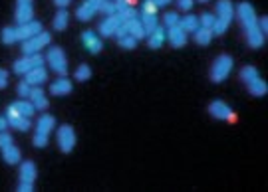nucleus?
Returning a JSON list of instances; mask_svg holds the SVG:
<instances>
[{
	"mask_svg": "<svg viewBox=\"0 0 268 192\" xmlns=\"http://www.w3.org/2000/svg\"><path fill=\"white\" fill-rule=\"evenodd\" d=\"M235 14L238 16V22L242 24V28H244V32H246V42L250 44V48H262L264 46V36L260 34V30H258V18H256V14H254V8L248 4V2H240L238 6H237V10H235Z\"/></svg>",
	"mask_w": 268,
	"mask_h": 192,
	"instance_id": "f257e3e1",
	"label": "nucleus"
},
{
	"mask_svg": "<svg viewBox=\"0 0 268 192\" xmlns=\"http://www.w3.org/2000/svg\"><path fill=\"white\" fill-rule=\"evenodd\" d=\"M214 18H217V20H214V26L210 28L212 36H223L227 32V28L231 26L233 18H235V6H233L231 0H219Z\"/></svg>",
	"mask_w": 268,
	"mask_h": 192,
	"instance_id": "f03ea898",
	"label": "nucleus"
},
{
	"mask_svg": "<svg viewBox=\"0 0 268 192\" xmlns=\"http://www.w3.org/2000/svg\"><path fill=\"white\" fill-rule=\"evenodd\" d=\"M231 70H233V58L223 54V56H219L217 60H214V64L210 66V79L214 83H221L223 79H227Z\"/></svg>",
	"mask_w": 268,
	"mask_h": 192,
	"instance_id": "7ed1b4c3",
	"label": "nucleus"
},
{
	"mask_svg": "<svg viewBox=\"0 0 268 192\" xmlns=\"http://www.w3.org/2000/svg\"><path fill=\"white\" fill-rule=\"evenodd\" d=\"M50 40H52V36H50L48 32H40V34H36V36H32V38L24 40V44H22V52H24L26 56L38 54L42 48H46V46L50 44Z\"/></svg>",
	"mask_w": 268,
	"mask_h": 192,
	"instance_id": "20e7f679",
	"label": "nucleus"
},
{
	"mask_svg": "<svg viewBox=\"0 0 268 192\" xmlns=\"http://www.w3.org/2000/svg\"><path fill=\"white\" fill-rule=\"evenodd\" d=\"M46 60H48L50 68L56 72V73H60V75H66V73H68V64H66V56H64L62 48H50Z\"/></svg>",
	"mask_w": 268,
	"mask_h": 192,
	"instance_id": "39448f33",
	"label": "nucleus"
},
{
	"mask_svg": "<svg viewBox=\"0 0 268 192\" xmlns=\"http://www.w3.org/2000/svg\"><path fill=\"white\" fill-rule=\"evenodd\" d=\"M58 145L62 153H70L76 147V133L72 129V125H62L58 131Z\"/></svg>",
	"mask_w": 268,
	"mask_h": 192,
	"instance_id": "423d86ee",
	"label": "nucleus"
},
{
	"mask_svg": "<svg viewBox=\"0 0 268 192\" xmlns=\"http://www.w3.org/2000/svg\"><path fill=\"white\" fill-rule=\"evenodd\" d=\"M40 66H44V58H42L40 54H32V56H26V58L18 60V62L14 64V72H16V73L26 75L30 70L40 68Z\"/></svg>",
	"mask_w": 268,
	"mask_h": 192,
	"instance_id": "0eeeda50",
	"label": "nucleus"
},
{
	"mask_svg": "<svg viewBox=\"0 0 268 192\" xmlns=\"http://www.w3.org/2000/svg\"><path fill=\"white\" fill-rule=\"evenodd\" d=\"M208 113H210L214 119H229V121H235V119H237L235 111H233L225 101H221V99L212 101V103L208 105Z\"/></svg>",
	"mask_w": 268,
	"mask_h": 192,
	"instance_id": "6e6552de",
	"label": "nucleus"
},
{
	"mask_svg": "<svg viewBox=\"0 0 268 192\" xmlns=\"http://www.w3.org/2000/svg\"><path fill=\"white\" fill-rule=\"evenodd\" d=\"M34 16V2L32 0H16V22L26 24Z\"/></svg>",
	"mask_w": 268,
	"mask_h": 192,
	"instance_id": "1a4fd4ad",
	"label": "nucleus"
},
{
	"mask_svg": "<svg viewBox=\"0 0 268 192\" xmlns=\"http://www.w3.org/2000/svg\"><path fill=\"white\" fill-rule=\"evenodd\" d=\"M40 32H42V24L38 20H30L26 24H18L16 26V38L22 40V42L32 38V36H36V34H40Z\"/></svg>",
	"mask_w": 268,
	"mask_h": 192,
	"instance_id": "9d476101",
	"label": "nucleus"
},
{
	"mask_svg": "<svg viewBox=\"0 0 268 192\" xmlns=\"http://www.w3.org/2000/svg\"><path fill=\"white\" fill-rule=\"evenodd\" d=\"M82 44L88 48V52L89 54H97V52H101V38L93 32V30H86L84 34H82Z\"/></svg>",
	"mask_w": 268,
	"mask_h": 192,
	"instance_id": "9b49d317",
	"label": "nucleus"
},
{
	"mask_svg": "<svg viewBox=\"0 0 268 192\" xmlns=\"http://www.w3.org/2000/svg\"><path fill=\"white\" fill-rule=\"evenodd\" d=\"M121 24H123V20H121V16H119V14L107 16V18L99 24V34H101V36H114V34H116V30H118Z\"/></svg>",
	"mask_w": 268,
	"mask_h": 192,
	"instance_id": "f8f14e48",
	"label": "nucleus"
},
{
	"mask_svg": "<svg viewBox=\"0 0 268 192\" xmlns=\"http://www.w3.org/2000/svg\"><path fill=\"white\" fill-rule=\"evenodd\" d=\"M99 4H101V0H86V2L78 8V20L80 22H88L91 16H95Z\"/></svg>",
	"mask_w": 268,
	"mask_h": 192,
	"instance_id": "ddd939ff",
	"label": "nucleus"
},
{
	"mask_svg": "<svg viewBox=\"0 0 268 192\" xmlns=\"http://www.w3.org/2000/svg\"><path fill=\"white\" fill-rule=\"evenodd\" d=\"M30 103L34 105V109L36 111H44L46 107H48V97H46V93L36 85V87H32V91H30Z\"/></svg>",
	"mask_w": 268,
	"mask_h": 192,
	"instance_id": "4468645a",
	"label": "nucleus"
},
{
	"mask_svg": "<svg viewBox=\"0 0 268 192\" xmlns=\"http://www.w3.org/2000/svg\"><path fill=\"white\" fill-rule=\"evenodd\" d=\"M167 38L175 48H183L187 44V32L177 24L173 28H167Z\"/></svg>",
	"mask_w": 268,
	"mask_h": 192,
	"instance_id": "2eb2a0df",
	"label": "nucleus"
},
{
	"mask_svg": "<svg viewBox=\"0 0 268 192\" xmlns=\"http://www.w3.org/2000/svg\"><path fill=\"white\" fill-rule=\"evenodd\" d=\"M165 40H167V30L161 28V26H157V28L147 36V44H149V48H153V50H157V48L163 46Z\"/></svg>",
	"mask_w": 268,
	"mask_h": 192,
	"instance_id": "dca6fc26",
	"label": "nucleus"
},
{
	"mask_svg": "<svg viewBox=\"0 0 268 192\" xmlns=\"http://www.w3.org/2000/svg\"><path fill=\"white\" fill-rule=\"evenodd\" d=\"M72 91V81L66 79V75H62L60 79H56L50 85V93L52 95H68Z\"/></svg>",
	"mask_w": 268,
	"mask_h": 192,
	"instance_id": "f3484780",
	"label": "nucleus"
},
{
	"mask_svg": "<svg viewBox=\"0 0 268 192\" xmlns=\"http://www.w3.org/2000/svg\"><path fill=\"white\" fill-rule=\"evenodd\" d=\"M121 26H123V28H125V32H127V34H131L133 38H137V40L145 38V30H143V26H141L139 18H133V20H125Z\"/></svg>",
	"mask_w": 268,
	"mask_h": 192,
	"instance_id": "a211bd4d",
	"label": "nucleus"
},
{
	"mask_svg": "<svg viewBox=\"0 0 268 192\" xmlns=\"http://www.w3.org/2000/svg\"><path fill=\"white\" fill-rule=\"evenodd\" d=\"M46 77H48V73H46L44 66H40V68H34V70H30V72L26 73V79H24V81H28L32 87H36V85L44 83V81H46Z\"/></svg>",
	"mask_w": 268,
	"mask_h": 192,
	"instance_id": "6ab92c4d",
	"label": "nucleus"
},
{
	"mask_svg": "<svg viewBox=\"0 0 268 192\" xmlns=\"http://www.w3.org/2000/svg\"><path fill=\"white\" fill-rule=\"evenodd\" d=\"M20 180H26V182L36 180V165L32 161H26L20 165Z\"/></svg>",
	"mask_w": 268,
	"mask_h": 192,
	"instance_id": "aec40b11",
	"label": "nucleus"
},
{
	"mask_svg": "<svg viewBox=\"0 0 268 192\" xmlns=\"http://www.w3.org/2000/svg\"><path fill=\"white\" fill-rule=\"evenodd\" d=\"M54 125H56V119L46 113V115H42V117L38 119V123H36V131H38V133H44V135H50V131L54 129Z\"/></svg>",
	"mask_w": 268,
	"mask_h": 192,
	"instance_id": "412c9836",
	"label": "nucleus"
},
{
	"mask_svg": "<svg viewBox=\"0 0 268 192\" xmlns=\"http://www.w3.org/2000/svg\"><path fill=\"white\" fill-rule=\"evenodd\" d=\"M248 85V91L252 93V95H256V97H262V95H266V83H264V79H260V75L258 77H254L252 81H248L246 83Z\"/></svg>",
	"mask_w": 268,
	"mask_h": 192,
	"instance_id": "4be33fe9",
	"label": "nucleus"
},
{
	"mask_svg": "<svg viewBox=\"0 0 268 192\" xmlns=\"http://www.w3.org/2000/svg\"><path fill=\"white\" fill-rule=\"evenodd\" d=\"M8 119V125L18 129V131H28L32 125H30V117H24V115H14V117H6Z\"/></svg>",
	"mask_w": 268,
	"mask_h": 192,
	"instance_id": "5701e85b",
	"label": "nucleus"
},
{
	"mask_svg": "<svg viewBox=\"0 0 268 192\" xmlns=\"http://www.w3.org/2000/svg\"><path fill=\"white\" fill-rule=\"evenodd\" d=\"M2 159L8 163V165H16L20 161V149L16 145H8L2 149Z\"/></svg>",
	"mask_w": 268,
	"mask_h": 192,
	"instance_id": "b1692460",
	"label": "nucleus"
},
{
	"mask_svg": "<svg viewBox=\"0 0 268 192\" xmlns=\"http://www.w3.org/2000/svg\"><path fill=\"white\" fill-rule=\"evenodd\" d=\"M139 22H141V26H143V30H145V36H149V34L159 26V24H157V16H155V14H143V12H141Z\"/></svg>",
	"mask_w": 268,
	"mask_h": 192,
	"instance_id": "393cba45",
	"label": "nucleus"
},
{
	"mask_svg": "<svg viewBox=\"0 0 268 192\" xmlns=\"http://www.w3.org/2000/svg\"><path fill=\"white\" fill-rule=\"evenodd\" d=\"M193 36H195V42H197V44L207 46V44L212 40V30H210V28H203V26H199V28L193 32Z\"/></svg>",
	"mask_w": 268,
	"mask_h": 192,
	"instance_id": "a878e982",
	"label": "nucleus"
},
{
	"mask_svg": "<svg viewBox=\"0 0 268 192\" xmlns=\"http://www.w3.org/2000/svg\"><path fill=\"white\" fill-rule=\"evenodd\" d=\"M179 26H181L185 32H195L201 24H199V18H197V16L189 14V16H183V18L179 20Z\"/></svg>",
	"mask_w": 268,
	"mask_h": 192,
	"instance_id": "bb28decb",
	"label": "nucleus"
},
{
	"mask_svg": "<svg viewBox=\"0 0 268 192\" xmlns=\"http://www.w3.org/2000/svg\"><path fill=\"white\" fill-rule=\"evenodd\" d=\"M68 20H70V14H68V12L62 8V10H60L56 16H54V28H56L58 32H62V30L68 26Z\"/></svg>",
	"mask_w": 268,
	"mask_h": 192,
	"instance_id": "cd10ccee",
	"label": "nucleus"
},
{
	"mask_svg": "<svg viewBox=\"0 0 268 192\" xmlns=\"http://www.w3.org/2000/svg\"><path fill=\"white\" fill-rule=\"evenodd\" d=\"M14 107H16V111L20 113V115H24V117H32L34 115V105L30 103V101H16V103H12Z\"/></svg>",
	"mask_w": 268,
	"mask_h": 192,
	"instance_id": "c85d7f7f",
	"label": "nucleus"
},
{
	"mask_svg": "<svg viewBox=\"0 0 268 192\" xmlns=\"http://www.w3.org/2000/svg\"><path fill=\"white\" fill-rule=\"evenodd\" d=\"M97 12L105 14V16H114V14H118V12H116L114 0H101V4H99V8H97Z\"/></svg>",
	"mask_w": 268,
	"mask_h": 192,
	"instance_id": "c756f323",
	"label": "nucleus"
},
{
	"mask_svg": "<svg viewBox=\"0 0 268 192\" xmlns=\"http://www.w3.org/2000/svg\"><path fill=\"white\" fill-rule=\"evenodd\" d=\"M254 77H258V70H256L254 66H246V68H242V70H240V79H242L244 83L252 81Z\"/></svg>",
	"mask_w": 268,
	"mask_h": 192,
	"instance_id": "7c9ffc66",
	"label": "nucleus"
},
{
	"mask_svg": "<svg viewBox=\"0 0 268 192\" xmlns=\"http://www.w3.org/2000/svg\"><path fill=\"white\" fill-rule=\"evenodd\" d=\"M118 42H119V46H121V48H125V50H133V48L137 46V38H133L131 34H125V36H123V38H119Z\"/></svg>",
	"mask_w": 268,
	"mask_h": 192,
	"instance_id": "2f4dec72",
	"label": "nucleus"
},
{
	"mask_svg": "<svg viewBox=\"0 0 268 192\" xmlns=\"http://www.w3.org/2000/svg\"><path fill=\"white\" fill-rule=\"evenodd\" d=\"M16 40H18V38H16V28L8 26V28L2 30V42H4V44H14Z\"/></svg>",
	"mask_w": 268,
	"mask_h": 192,
	"instance_id": "473e14b6",
	"label": "nucleus"
},
{
	"mask_svg": "<svg viewBox=\"0 0 268 192\" xmlns=\"http://www.w3.org/2000/svg\"><path fill=\"white\" fill-rule=\"evenodd\" d=\"M214 14H210V12H205V14H201V18H199V24L203 26V28H212L214 26Z\"/></svg>",
	"mask_w": 268,
	"mask_h": 192,
	"instance_id": "72a5a7b5",
	"label": "nucleus"
},
{
	"mask_svg": "<svg viewBox=\"0 0 268 192\" xmlns=\"http://www.w3.org/2000/svg\"><path fill=\"white\" fill-rule=\"evenodd\" d=\"M91 77V70H89V66H80L78 70H76V79H80V81H88Z\"/></svg>",
	"mask_w": 268,
	"mask_h": 192,
	"instance_id": "f704fd0d",
	"label": "nucleus"
},
{
	"mask_svg": "<svg viewBox=\"0 0 268 192\" xmlns=\"http://www.w3.org/2000/svg\"><path fill=\"white\" fill-rule=\"evenodd\" d=\"M163 20H165V26H167V28H173V26H177V24H179L181 16H179L177 12H167V14L163 16Z\"/></svg>",
	"mask_w": 268,
	"mask_h": 192,
	"instance_id": "c9c22d12",
	"label": "nucleus"
},
{
	"mask_svg": "<svg viewBox=\"0 0 268 192\" xmlns=\"http://www.w3.org/2000/svg\"><path fill=\"white\" fill-rule=\"evenodd\" d=\"M118 14L121 16V20H123V22H125V20H133V18H139V16H137V10H135L133 6H127L123 12H118Z\"/></svg>",
	"mask_w": 268,
	"mask_h": 192,
	"instance_id": "e433bc0d",
	"label": "nucleus"
},
{
	"mask_svg": "<svg viewBox=\"0 0 268 192\" xmlns=\"http://www.w3.org/2000/svg\"><path fill=\"white\" fill-rule=\"evenodd\" d=\"M34 145H36V147H40V149H42V147H46V145H48V135H44V133H38V131H36V133H34Z\"/></svg>",
	"mask_w": 268,
	"mask_h": 192,
	"instance_id": "4c0bfd02",
	"label": "nucleus"
},
{
	"mask_svg": "<svg viewBox=\"0 0 268 192\" xmlns=\"http://www.w3.org/2000/svg\"><path fill=\"white\" fill-rule=\"evenodd\" d=\"M16 91H18V95H22V97H28L30 91H32V85L28 81H20L18 87H16Z\"/></svg>",
	"mask_w": 268,
	"mask_h": 192,
	"instance_id": "58836bf2",
	"label": "nucleus"
},
{
	"mask_svg": "<svg viewBox=\"0 0 268 192\" xmlns=\"http://www.w3.org/2000/svg\"><path fill=\"white\" fill-rule=\"evenodd\" d=\"M12 145V137L6 133V131H0V151H2L4 147Z\"/></svg>",
	"mask_w": 268,
	"mask_h": 192,
	"instance_id": "ea45409f",
	"label": "nucleus"
},
{
	"mask_svg": "<svg viewBox=\"0 0 268 192\" xmlns=\"http://www.w3.org/2000/svg\"><path fill=\"white\" fill-rule=\"evenodd\" d=\"M141 12H143V14H155V12H157V6L153 4V0H143Z\"/></svg>",
	"mask_w": 268,
	"mask_h": 192,
	"instance_id": "a19ab883",
	"label": "nucleus"
},
{
	"mask_svg": "<svg viewBox=\"0 0 268 192\" xmlns=\"http://www.w3.org/2000/svg\"><path fill=\"white\" fill-rule=\"evenodd\" d=\"M18 190H20V192H32V190H34V182H26V180H20V184H18Z\"/></svg>",
	"mask_w": 268,
	"mask_h": 192,
	"instance_id": "79ce46f5",
	"label": "nucleus"
},
{
	"mask_svg": "<svg viewBox=\"0 0 268 192\" xmlns=\"http://www.w3.org/2000/svg\"><path fill=\"white\" fill-rule=\"evenodd\" d=\"M6 83H8V72L0 68V89L6 87Z\"/></svg>",
	"mask_w": 268,
	"mask_h": 192,
	"instance_id": "37998d69",
	"label": "nucleus"
},
{
	"mask_svg": "<svg viewBox=\"0 0 268 192\" xmlns=\"http://www.w3.org/2000/svg\"><path fill=\"white\" fill-rule=\"evenodd\" d=\"M177 4H179V8H181V10H191L193 0H177Z\"/></svg>",
	"mask_w": 268,
	"mask_h": 192,
	"instance_id": "c03bdc74",
	"label": "nucleus"
},
{
	"mask_svg": "<svg viewBox=\"0 0 268 192\" xmlns=\"http://www.w3.org/2000/svg\"><path fill=\"white\" fill-rule=\"evenodd\" d=\"M256 24H258V30H260V34L266 38V18H264V16H262V18H258V22H256Z\"/></svg>",
	"mask_w": 268,
	"mask_h": 192,
	"instance_id": "a18cd8bd",
	"label": "nucleus"
},
{
	"mask_svg": "<svg viewBox=\"0 0 268 192\" xmlns=\"http://www.w3.org/2000/svg\"><path fill=\"white\" fill-rule=\"evenodd\" d=\"M171 2V0H153V4L157 6V8H163V6H167Z\"/></svg>",
	"mask_w": 268,
	"mask_h": 192,
	"instance_id": "49530a36",
	"label": "nucleus"
},
{
	"mask_svg": "<svg viewBox=\"0 0 268 192\" xmlns=\"http://www.w3.org/2000/svg\"><path fill=\"white\" fill-rule=\"evenodd\" d=\"M8 127V119L6 117H0V131H6Z\"/></svg>",
	"mask_w": 268,
	"mask_h": 192,
	"instance_id": "de8ad7c7",
	"label": "nucleus"
},
{
	"mask_svg": "<svg viewBox=\"0 0 268 192\" xmlns=\"http://www.w3.org/2000/svg\"><path fill=\"white\" fill-rule=\"evenodd\" d=\"M54 2H56L60 8H64V6H68V4L72 2V0H54Z\"/></svg>",
	"mask_w": 268,
	"mask_h": 192,
	"instance_id": "09e8293b",
	"label": "nucleus"
},
{
	"mask_svg": "<svg viewBox=\"0 0 268 192\" xmlns=\"http://www.w3.org/2000/svg\"><path fill=\"white\" fill-rule=\"evenodd\" d=\"M125 2H127V6H131V4L135 2V0H125Z\"/></svg>",
	"mask_w": 268,
	"mask_h": 192,
	"instance_id": "8fccbe9b",
	"label": "nucleus"
},
{
	"mask_svg": "<svg viewBox=\"0 0 268 192\" xmlns=\"http://www.w3.org/2000/svg\"><path fill=\"white\" fill-rule=\"evenodd\" d=\"M199 2H208V0H199Z\"/></svg>",
	"mask_w": 268,
	"mask_h": 192,
	"instance_id": "3c124183",
	"label": "nucleus"
}]
</instances>
